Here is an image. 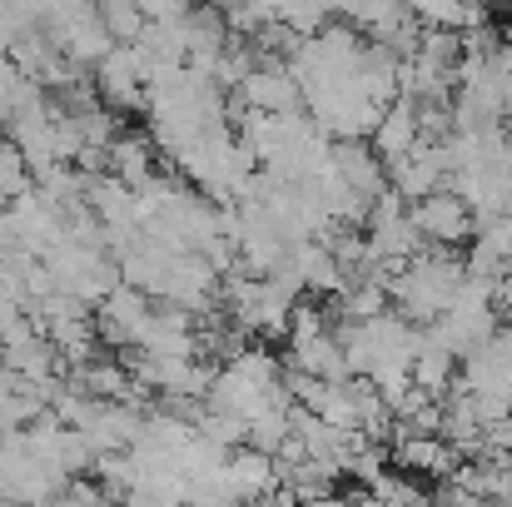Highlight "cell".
Returning a JSON list of instances; mask_svg holds the SVG:
<instances>
[{
  "label": "cell",
  "instance_id": "1",
  "mask_svg": "<svg viewBox=\"0 0 512 507\" xmlns=\"http://www.w3.org/2000/svg\"><path fill=\"white\" fill-rule=\"evenodd\" d=\"M468 279V264L463 259H448V254H413L408 264H398L383 284V294H393L398 314L408 324H433L463 289Z\"/></svg>",
  "mask_w": 512,
  "mask_h": 507
},
{
  "label": "cell",
  "instance_id": "2",
  "mask_svg": "<svg viewBox=\"0 0 512 507\" xmlns=\"http://www.w3.org/2000/svg\"><path fill=\"white\" fill-rule=\"evenodd\" d=\"M408 219H413V229H418L423 244H443V249H453V244H463L473 234V209L453 189L423 194L418 204H408Z\"/></svg>",
  "mask_w": 512,
  "mask_h": 507
},
{
  "label": "cell",
  "instance_id": "3",
  "mask_svg": "<svg viewBox=\"0 0 512 507\" xmlns=\"http://www.w3.org/2000/svg\"><path fill=\"white\" fill-rule=\"evenodd\" d=\"M493 309H503V319L512 324V274H503V279L493 284Z\"/></svg>",
  "mask_w": 512,
  "mask_h": 507
},
{
  "label": "cell",
  "instance_id": "4",
  "mask_svg": "<svg viewBox=\"0 0 512 507\" xmlns=\"http://www.w3.org/2000/svg\"><path fill=\"white\" fill-rule=\"evenodd\" d=\"M503 507H512V498H508V503H503Z\"/></svg>",
  "mask_w": 512,
  "mask_h": 507
},
{
  "label": "cell",
  "instance_id": "5",
  "mask_svg": "<svg viewBox=\"0 0 512 507\" xmlns=\"http://www.w3.org/2000/svg\"><path fill=\"white\" fill-rule=\"evenodd\" d=\"M508 453H512V443H508Z\"/></svg>",
  "mask_w": 512,
  "mask_h": 507
}]
</instances>
